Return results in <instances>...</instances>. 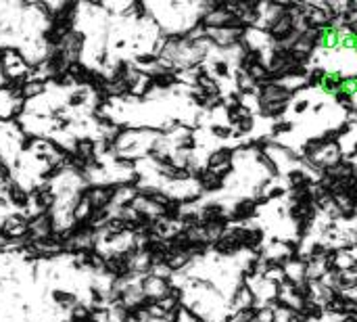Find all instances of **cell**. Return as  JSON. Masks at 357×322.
Segmentation results:
<instances>
[{"label":"cell","instance_id":"1","mask_svg":"<svg viewBox=\"0 0 357 322\" xmlns=\"http://www.w3.org/2000/svg\"><path fill=\"white\" fill-rule=\"evenodd\" d=\"M228 163H234V147H218L205 159V168L213 170V172L220 170L222 166H228Z\"/></svg>","mask_w":357,"mask_h":322},{"label":"cell","instance_id":"2","mask_svg":"<svg viewBox=\"0 0 357 322\" xmlns=\"http://www.w3.org/2000/svg\"><path fill=\"white\" fill-rule=\"evenodd\" d=\"M343 82H345V73L339 71V69H328V75L324 78L320 90L328 96H335L337 92L343 90Z\"/></svg>","mask_w":357,"mask_h":322},{"label":"cell","instance_id":"3","mask_svg":"<svg viewBox=\"0 0 357 322\" xmlns=\"http://www.w3.org/2000/svg\"><path fill=\"white\" fill-rule=\"evenodd\" d=\"M209 65V71H211V75L220 82V80H230L232 78V73H234V65L226 59V57H218V59H213L211 63H207Z\"/></svg>","mask_w":357,"mask_h":322},{"label":"cell","instance_id":"4","mask_svg":"<svg viewBox=\"0 0 357 322\" xmlns=\"http://www.w3.org/2000/svg\"><path fill=\"white\" fill-rule=\"evenodd\" d=\"M255 126H257V117H255V113H249V115H245L232 130H234V134H232V138H241V140H247V138H251V134L255 132Z\"/></svg>","mask_w":357,"mask_h":322},{"label":"cell","instance_id":"5","mask_svg":"<svg viewBox=\"0 0 357 322\" xmlns=\"http://www.w3.org/2000/svg\"><path fill=\"white\" fill-rule=\"evenodd\" d=\"M328 75V69L324 67V65H312L310 67V73H307V78H305V86H307V90H320V86H322V82H324V78Z\"/></svg>","mask_w":357,"mask_h":322},{"label":"cell","instance_id":"6","mask_svg":"<svg viewBox=\"0 0 357 322\" xmlns=\"http://www.w3.org/2000/svg\"><path fill=\"white\" fill-rule=\"evenodd\" d=\"M299 312H303V314L307 316V321L310 322H322L324 321V316H326V310H324V306L316 304L314 300H307V302H303V306H301V310H299Z\"/></svg>","mask_w":357,"mask_h":322},{"label":"cell","instance_id":"7","mask_svg":"<svg viewBox=\"0 0 357 322\" xmlns=\"http://www.w3.org/2000/svg\"><path fill=\"white\" fill-rule=\"evenodd\" d=\"M293 130H295V122H291V119H278V122H272V126L268 130V136L272 140H278L280 136L291 134Z\"/></svg>","mask_w":357,"mask_h":322},{"label":"cell","instance_id":"8","mask_svg":"<svg viewBox=\"0 0 357 322\" xmlns=\"http://www.w3.org/2000/svg\"><path fill=\"white\" fill-rule=\"evenodd\" d=\"M333 101H335V105H337V107H341L345 113H347V111H351V109H354V107L357 105L356 96H354V94H349L347 90H341V92H337V94L333 96Z\"/></svg>","mask_w":357,"mask_h":322},{"label":"cell","instance_id":"9","mask_svg":"<svg viewBox=\"0 0 357 322\" xmlns=\"http://www.w3.org/2000/svg\"><path fill=\"white\" fill-rule=\"evenodd\" d=\"M209 134L213 136V138H218V140H230L232 138V134H234V130L226 124H211L209 126Z\"/></svg>","mask_w":357,"mask_h":322},{"label":"cell","instance_id":"10","mask_svg":"<svg viewBox=\"0 0 357 322\" xmlns=\"http://www.w3.org/2000/svg\"><path fill=\"white\" fill-rule=\"evenodd\" d=\"M257 321V308H243L230 314V322H255Z\"/></svg>","mask_w":357,"mask_h":322},{"label":"cell","instance_id":"11","mask_svg":"<svg viewBox=\"0 0 357 322\" xmlns=\"http://www.w3.org/2000/svg\"><path fill=\"white\" fill-rule=\"evenodd\" d=\"M287 193H289V189L284 184H274L272 182V186L266 191V197L270 201H278V199H287Z\"/></svg>","mask_w":357,"mask_h":322},{"label":"cell","instance_id":"12","mask_svg":"<svg viewBox=\"0 0 357 322\" xmlns=\"http://www.w3.org/2000/svg\"><path fill=\"white\" fill-rule=\"evenodd\" d=\"M310 107H312L310 98H297V101H293V113L295 115H303L305 111H310Z\"/></svg>","mask_w":357,"mask_h":322},{"label":"cell","instance_id":"13","mask_svg":"<svg viewBox=\"0 0 357 322\" xmlns=\"http://www.w3.org/2000/svg\"><path fill=\"white\" fill-rule=\"evenodd\" d=\"M335 128H337V134H339V140H341V138H345V136H349V134L354 132V126H351V124H347L345 119H343V122H341L339 126H335Z\"/></svg>","mask_w":357,"mask_h":322},{"label":"cell","instance_id":"14","mask_svg":"<svg viewBox=\"0 0 357 322\" xmlns=\"http://www.w3.org/2000/svg\"><path fill=\"white\" fill-rule=\"evenodd\" d=\"M284 322H310V321H307V316H305L303 312H299V310H289Z\"/></svg>","mask_w":357,"mask_h":322},{"label":"cell","instance_id":"15","mask_svg":"<svg viewBox=\"0 0 357 322\" xmlns=\"http://www.w3.org/2000/svg\"><path fill=\"white\" fill-rule=\"evenodd\" d=\"M343 119H345L347 124H351V126L356 128V126H357V105L354 107V109H351V111H347V113H345V117H343Z\"/></svg>","mask_w":357,"mask_h":322},{"label":"cell","instance_id":"16","mask_svg":"<svg viewBox=\"0 0 357 322\" xmlns=\"http://www.w3.org/2000/svg\"><path fill=\"white\" fill-rule=\"evenodd\" d=\"M322 109H326V103H324V101H320V103L314 105V111H316V113H320Z\"/></svg>","mask_w":357,"mask_h":322}]
</instances>
